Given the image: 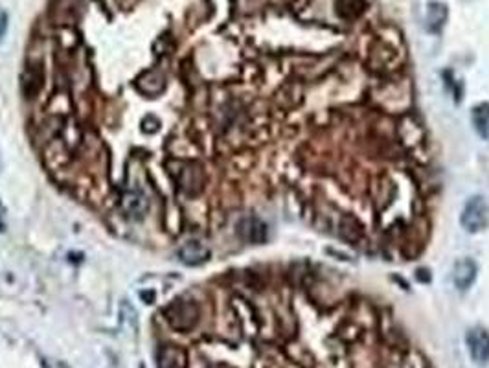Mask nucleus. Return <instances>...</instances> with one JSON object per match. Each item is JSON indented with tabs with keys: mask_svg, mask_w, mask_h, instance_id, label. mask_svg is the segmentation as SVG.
I'll list each match as a JSON object with an SVG mask.
<instances>
[{
	"mask_svg": "<svg viewBox=\"0 0 489 368\" xmlns=\"http://www.w3.org/2000/svg\"><path fill=\"white\" fill-rule=\"evenodd\" d=\"M460 221H462V227L471 234L484 230L489 223V207L484 197H471L469 201L465 203Z\"/></svg>",
	"mask_w": 489,
	"mask_h": 368,
	"instance_id": "f03ea898",
	"label": "nucleus"
},
{
	"mask_svg": "<svg viewBox=\"0 0 489 368\" xmlns=\"http://www.w3.org/2000/svg\"><path fill=\"white\" fill-rule=\"evenodd\" d=\"M158 368H186V353L179 346H162L158 350Z\"/></svg>",
	"mask_w": 489,
	"mask_h": 368,
	"instance_id": "6e6552de",
	"label": "nucleus"
},
{
	"mask_svg": "<svg viewBox=\"0 0 489 368\" xmlns=\"http://www.w3.org/2000/svg\"><path fill=\"white\" fill-rule=\"evenodd\" d=\"M164 318L173 330L179 332H190L195 328L201 317V308L192 298H176L166 309H164Z\"/></svg>",
	"mask_w": 489,
	"mask_h": 368,
	"instance_id": "f257e3e1",
	"label": "nucleus"
},
{
	"mask_svg": "<svg viewBox=\"0 0 489 368\" xmlns=\"http://www.w3.org/2000/svg\"><path fill=\"white\" fill-rule=\"evenodd\" d=\"M476 278V263L473 260H460L454 263L453 282L458 289H469Z\"/></svg>",
	"mask_w": 489,
	"mask_h": 368,
	"instance_id": "423d86ee",
	"label": "nucleus"
},
{
	"mask_svg": "<svg viewBox=\"0 0 489 368\" xmlns=\"http://www.w3.org/2000/svg\"><path fill=\"white\" fill-rule=\"evenodd\" d=\"M237 236L241 237L245 243H250V245H262V243L267 242L269 228L259 217L247 216L237 223Z\"/></svg>",
	"mask_w": 489,
	"mask_h": 368,
	"instance_id": "7ed1b4c3",
	"label": "nucleus"
},
{
	"mask_svg": "<svg viewBox=\"0 0 489 368\" xmlns=\"http://www.w3.org/2000/svg\"><path fill=\"white\" fill-rule=\"evenodd\" d=\"M121 207H123V212L129 217H133V219H142V217L146 216L149 203H147V197L144 196V193L129 192L123 196Z\"/></svg>",
	"mask_w": 489,
	"mask_h": 368,
	"instance_id": "0eeeda50",
	"label": "nucleus"
},
{
	"mask_svg": "<svg viewBox=\"0 0 489 368\" xmlns=\"http://www.w3.org/2000/svg\"><path fill=\"white\" fill-rule=\"evenodd\" d=\"M0 230H4V223L0 221Z\"/></svg>",
	"mask_w": 489,
	"mask_h": 368,
	"instance_id": "ddd939ff",
	"label": "nucleus"
},
{
	"mask_svg": "<svg viewBox=\"0 0 489 368\" xmlns=\"http://www.w3.org/2000/svg\"><path fill=\"white\" fill-rule=\"evenodd\" d=\"M6 31H8V13L4 10H0V43L4 39Z\"/></svg>",
	"mask_w": 489,
	"mask_h": 368,
	"instance_id": "f8f14e48",
	"label": "nucleus"
},
{
	"mask_svg": "<svg viewBox=\"0 0 489 368\" xmlns=\"http://www.w3.org/2000/svg\"><path fill=\"white\" fill-rule=\"evenodd\" d=\"M176 256L184 265L197 267V265H202V263H206L210 260V249L204 243L197 242V240H190V242L182 243L179 247Z\"/></svg>",
	"mask_w": 489,
	"mask_h": 368,
	"instance_id": "20e7f679",
	"label": "nucleus"
},
{
	"mask_svg": "<svg viewBox=\"0 0 489 368\" xmlns=\"http://www.w3.org/2000/svg\"><path fill=\"white\" fill-rule=\"evenodd\" d=\"M471 358L476 363L484 365L489 361V333L484 328H474L465 337Z\"/></svg>",
	"mask_w": 489,
	"mask_h": 368,
	"instance_id": "39448f33",
	"label": "nucleus"
},
{
	"mask_svg": "<svg viewBox=\"0 0 489 368\" xmlns=\"http://www.w3.org/2000/svg\"><path fill=\"white\" fill-rule=\"evenodd\" d=\"M473 126L482 138L488 140L489 138V103H482V105L474 107L473 109Z\"/></svg>",
	"mask_w": 489,
	"mask_h": 368,
	"instance_id": "9b49d317",
	"label": "nucleus"
},
{
	"mask_svg": "<svg viewBox=\"0 0 489 368\" xmlns=\"http://www.w3.org/2000/svg\"><path fill=\"white\" fill-rule=\"evenodd\" d=\"M445 20H447V8L444 4H439V2H432L429 6V11H427V22H429L427 28L434 34H438L442 30V26L445 24Z\"/></svg>",
	"mask_w": 489,
	"mask_h": 368,
	"instance_id": "9d476101",
	"label": "nucleus"
},
{
	"mask_svg": "<svg viewBox=\"0 0 489 368\" xmlns=\"http://www.w3.org/2000/svg\"><path fill=\"white\" fill-rule=\"evenodd\" d=\"M335 8H337V15L340 19L353 20L361 17L366 10V0H337L335 2Z\"/></svg>",
	"mask_w": 489,
	"mask_h": 368,
	"instance_id": "1a4fd4ad",
	"label": "nucleus"
}]
</instances>
